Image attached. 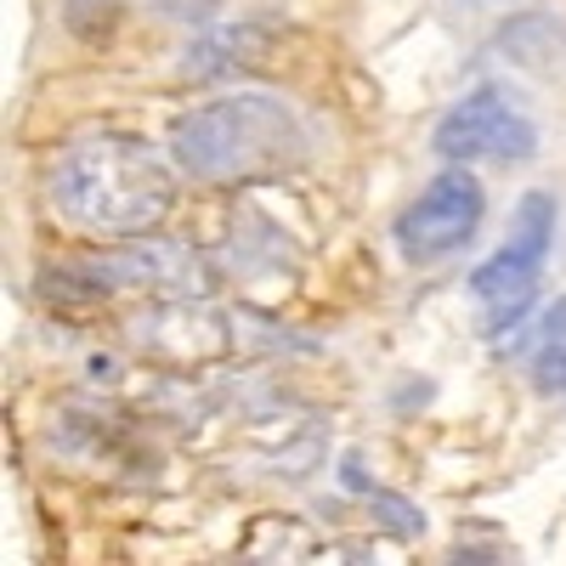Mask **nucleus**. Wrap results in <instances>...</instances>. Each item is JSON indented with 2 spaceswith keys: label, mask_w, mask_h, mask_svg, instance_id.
<instances>
[{
  "label": "nucleus",
  "mask_w": 566,
  "mask_h": 566,
  "mask_svg": "<svg viewBox=\"0 0 566 566\" xmlns=\"http://www.w3.org/2000/svg\"><path fill=\"white\" fill-rule=\"evenodd\" d=\"M52 205L85 239H148L176 205V170L142 136L91 130L52 165Z\"/></svg>",
  "instance_id": "1"
},
{
  "label": "nucleus",
  "mask_w": 566,
  "mask_h": 566,
  "mask_svg": "<svg viewBox=\"0 0 566 566\" xmlns=\"http://www.w3.org/2000/svg\"><path fill=\"white\" fill-rule=\"evenodd\" d=\"M170 148H176V165L193 181L250 187V181H277V176L301 170L312 154V136L283 97L227 91V97L181 114L170 125Z\"/></svg>",
  "instance_id": "2"
},
{
  "label": "nucleus",
  "mask_w": 566,
  "mask_h": 566,
  "mask_svg": "<svg viewBox=\"0 0 566 566\" xmlns=\"http://www.w3.org/2000/svg\"><path fill=\"white\" fill-rule=\"evenodd\" d=\"M482 216H488L482 181L470 176L464 165H448V170H437L431 181H424L419 199L397 216L391 239H397L402 261L437 266V261L459 255L470 239H476V232H482Z\"/></svg>",
  "instance_id": "3"
},
{
  "label": "nucleus",
  "mask_w": 566,
  "mask_h": 566,
  "mask_svg": "<svg viewBox=\"0 0 566 566\" xmlns=\"http://www.w3.org/2000/svg\"><path fill=\"white\" fill-rule=\"evenodd\" d=\"M431 148H437L448 165H476V159L515 165V159H533L538 125L515 108L499 85H482V91H470L464 103H453V108L442 114Z\"/></svg>",
  "instance_id": "4"
},
{
  "label": "nucleus",
  "mask_w": 566,
  "mask_h": 566,
  "mask_svg": "<svg viewBox=\"0 0 566 566\" xmlns=\"http://www.w3.org/2000/svg\"><path fill=\"white\" fill-rule=\"evenodd\" d=\"M538 272H544V255L510 244V239L470 272V295H476V306H482L488 335H504L510 323L527 317V306L538 301Z\"/></svg>",
  "instance_id": "5"
},
{
  "label": "nucleus",
  "mask_w": 566,
  "mask_h": 566,
  "mask_svg": "<svg viewBox=\"0 0 566 566\" xmlns=\"http://www.w3.org/2000/svg\"><path fill=\"white\" fill-rule=\"evenodd\" d=\"M142 340L165 357H187V363L221 357L227 352V317L216 306H205L199 295H165V306H154L148 323H142Z\"/></svg>",
  "instance_id": "6"
},
{
  "label": "nucleus",
  "mask_w": 566,
  "mask_h": 566,
  "mask_svg": "<svg viewBox=\"0 0 566 566\" xmlns=\"http://www.w3.org/2000/svg\"><path fill=\"white\" fill-rule=\"evenodd\" d=\"M533 386L544 397H566V301H549L533 335Z\"/></svg>",
  "instance_id": "7"
},
{
  "label": "nucleus",
  "mask_w": 566,
  "mask_h": 566,
  "mask_svg": "<svg viewBox=\"0 0 566 566\" xmlns=\"http://www.w3.org/2000/svg\"><path fill=\"white\" fill-rule=\"evenodd\" d=\"M368 515L380 522V533H391V538H424V515L402 499V493H386V488H374L368 493Z\"/></svg>",
  "instance_id": "8"
}]
</instances>
